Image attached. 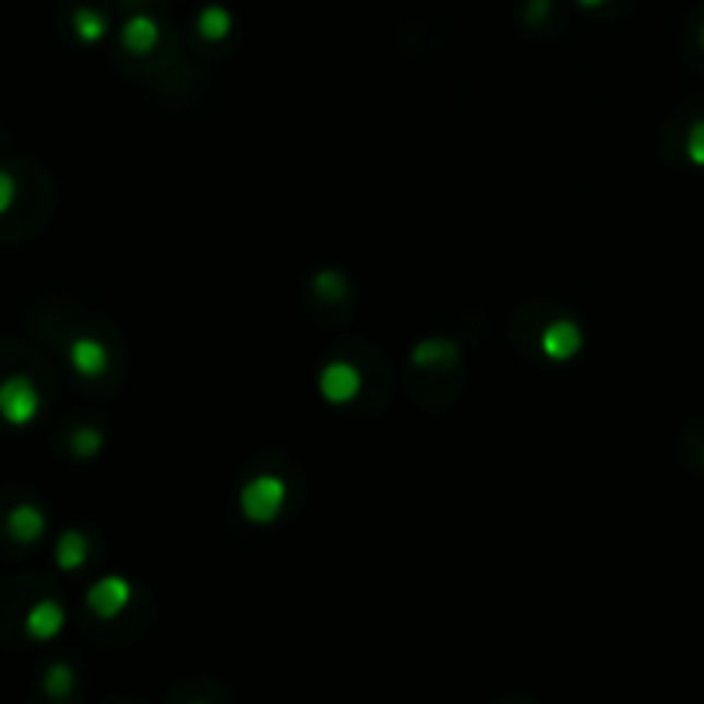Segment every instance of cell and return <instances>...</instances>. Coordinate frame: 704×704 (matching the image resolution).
I'll return each instance as SVG.
<instances>
[{
  "label": "cell",
  "mask_w": 704,
  "mask_h": 704,
  "mask_svg": "<svg viewBox=\"0 0 704 704\" xmlns=\"http://www.w3.org/2000/svg\"><path fill=\"white\" fill-rule=\"evenodd\" d=\"M73 28H76V35H80V41L97 45V41L107 35L110 21H107V14H100L97 8H80V11L73 14Z\"/></svg>",
  "instance_id": "14"
},
{
  "label": "cell",
  "mask_w": 704,
  "mask_h": 704,
  "mask_svg": "<svg viewBox=\"0 0 704 704\" xmlns=\"http://www.w3.org/2000/svg\"><path fill=\"white\" fill-rule=\"evenodd\" d=\"M131 605V581L121 574H107L97 584H90L86 592V608L97 619H117Z\"/></svg>",
  "instance_id": "4"
},
{
  "label": "cell",
  "mask_w": 704,
  "mask_h": 704,
  "mask_svg": "<svg viewBox=\"0 0 704 704\" xmlns=\"http://www.w3.org/2000/svg\"><path fill=\"white\" fill-rule=\"evenodd\" d=\"M158 38H162V28H158V21L148 17V14L128 17L124 28H121V45L131 56H148L158 45Z\"/></svg>",
  "instance_id": "9"
},
{
  "label": "cell",
  "mask_w": 704,
  "mask_h": 704,
  "mask_svg": "<svg viewBox=\"0 0 704 704\" xmlns=\"http://www.w3.org/2000/svg\"><path fill=\"white\" fill-rule=\"evenodd\" d=\"M14 200H17V179L8 169H0V217L14 206Z\"/></svg>",
  "instance_id": "18"
},
{
  "label": "cell",
  "mask_w": 704,
  "mask_h": 704,
  "mask_svg": "<svg viewBox=\"0 0 704 704\" xmlns=\"http://www.w3.org/2000/svg\"><path fill=\"white\" fill-rule=\"evenodd\" d=\"M41 409V395L32 379L25 374H11V379L0 382V419L8 427H28Z\"/></svg>",
  "instance_id": "2"
},
{
  "label": "cell",
  "mask_w": 704,
  "mask_h": 704,
  "mask_svg": "<svg viewBox=\"0 0 704 704\" xmlns=\"http://www.w3.org/2000/svg\"><path fill=\"white\" fill-rule=\"evenodd\" d=\"M320 395L331 406H347L361 395V371L350 361H331L320 368Z\"/></svg>",
  "instance_id": "5"
},
{
  "label": "cell",
  "mask_w": 704,
  "mask_h": 704,
  "mask_svg": "<svg viewBox=\"0 0 704 704\" xmlns=\"http://www.w3.org/2000/svg\"><path fill=\"white\" fill-rule=\"evenodd\" d=\"M684 155H688L691 166L704 169V117H701V121H694V124H691L688 141H684Z\"/></svg>",
  "instance_id": "17"
},
{
  "label": "cell",
  "mask_w": 704,
  "mask_h": 704,
  "mask_svg": "<svg viewBox=\"0 0 704 704\" xmlns=\"http://www.w3.org/2000/svg\"><path fill=\"white\" fill-rule=\"evenodd\" d=\"M69 448H73V454H76V457L90 461V457H97V454H100V448H104V433H100V430H93V427H80V430L73 433V440H69Z\"/></svg>",
  "instance_id": "16"
},
{
  "label": "cell",
  "mask_w": 704,
  "mask_h": 704,
  "mask_svg": "<svg viewBox=\"0 0 704 704\" xmlns=\"http://www.w3.org/2000/svg\"><path fill=\"white\" fill-rule=\"evenodd\" d=\"M186 704H210V701H186Z\"/></svg>",
  "instance_id": "22"
},
{
  "label": "cell",
  "mask_w": 704,
  "mask_h": 704,
  "mask_svg": "<svg viewBox=\"0 0 704 704\" xmlns=\"http://www.w3.org/2000/svg\"><path fill=\"white\" fill-rule=\"evenodd\" d=\"M550 8H553V0H529V4H526V21H529V25H539V21L550 17Z\"/></svg>",
  "instance_id": "19"
},
{
  "label": "cell",
  "mask_w": 704,
  "mask_h": 704,
  "mask_svg": "<svg viewBox=\"0 0 704 704\" xmlns=\"http://www.w3.org/2000/svg\"><path fill=\"white\" fill-rule=\"evenodd\" d=\"M581 8H588V11H595V8H601V4H608V0H577Z\"/></svg>",
  "instance_id": "20"
},
{
  "label": "cell",
  "mask_w": 704,
  "mask_h": 704,
  "mask_svg": "<svg viewBox=\"0 0 704 704\" xmlns=\"http://www.w3.org/2000/svg\"><path fill=\"white\" fill-rule=\"evenodd\" d=\"M62 625H65V608L56 598L35 601L28 608V616H25V632H28L32 640H38V643L56 640L59 632H62Z\"/></svg>",
  "instance_id": "6"
},
{
  "label": "cell",
  "mask_w": 704,
  "mask_h": 704,
  "mask_svg": "<svg viewBox=\"0 0 704 704\" xmlns=\"http://www.w3.org/2000/svg\"><path fill=\"white\" fill-rule=\"evenodd\" d=\"M86 553H90V544L80 529H65L56 544V563L62 571H80L86 563Z\"/></svg>",
  "instance_id": "12"
},
{
  "label": "cell",
  "mask_w": 704,
  "mask_h": 704,
  "mask_svg": "<svg viewBox=\"0 0 704 704\" xmlns=\"http://www.w3.org/2000/svg\"><path fill=\"white\" fill-rule=\"evenodd\" d=\"M286 502H289V488L282 478L275 475H254L244 481L241 496H238V505H241V515L251 523V526H272L282 512H286Z\"/></svg>",
  "instance_id": "1"
},
{
  "label": "cell",
  "mask_w": 704,
  "mask_h": 704,
  "mask_svg": "<svg viewBox=\"0 0 704 704\" xmlns=\"http://www.w3.org/2000/svg\"><path fill=\"white\" fill-rule=\"evenodd\" d=\"M69 365H73V371L83 374V379H100L110 365V355L97 337H76L69 344Z\"/></svg>",
  "instance_id": "7"
},
{
  "label": "cell",
  "mask_w": 704,
  "mask_h": 704,
  "mask_svg": "<svg viewBox=\"0 0 704 704\" xmlns=\"http://www.w3.org/2000/svg\"><path fill=\"white\" fill-rule=\"evenodd\" d=\"M461 358V350L454 341L448 337H427L413 347V365L416 368H443V365H454Z\"/></svg>",
  "instance_id": "10"
},
{
  "label": "cell",
  "mask_w": 704,
  "mask_h": 704,
  "mask_svg": "<svg viewBox=\"0 0 704 704\" xmlns=\"http://www.w3.org/2000/svg\"><path fill=\"white\" fill-rule=\"evenodd\" d=\"M697 38H701V49H704V25H701V35H697Z\"/></svg>",
  "instance_id": "21"
},
{
  "label": "cell",
  "mask_w": 704,
  "mask_h": 704,
  "mask_svg": "<svg viewBox=\"0 0 704 704\" xmlns=\"http://www.w3.org/2000/svg\"><path fill=\"white\" fill-rule=\"evenodd\" d=\"M539 350H544V358L553 361V365L574 361L581 350H584L581 323H574V320H553V323H547L544 334H539Z\"/></svg>",
  "instance_id": "3"
},
{
  "label": "cell",
  "mask_w": 704,
  "mask_h": 704,
  "mask_svg": "<svg viewBox=\"0 0 704 704\" xmlns=\"http://www.w3.org/2000/svg\"><path fill=\"white\" fill-rule=\"evenodd\" d=\"M8 533H11L14 544H21V547L38 544L41 533H45V512L38 505H32V502L14 505L8 512Z\"/></svg>",
  "instance_id": "8"
},
{
  "label": "cell",
  "mask_w": 704,
  "mask_h": 704,
  "mask_svg": "<svg viewBox=\"0 0 704 704\" xmlns=\"http://www.w3.org/2000/svg\"><path fill=\"white\" fill-rule=\"evenodd\" d=\"M73 688H76V673H73V667L62 664V660L52 664L41 677V691L49 694L52 701H65L69 694H73Z\"/></svg>",
  "instance_id": "13"
},
{
  "label": "cell",
  "mask_w": 704,
  "mask_h": 704,
  "mask_svg": "<svg viewBox=\"0 0 704 704\" xmlns=\"http://www.w3.org/2000/svg\"><path fill=\"white\" fill-rule=\"evenodd\" d=\"M313 293L320 296V299H344L347 296V278L337 272V269H323V272H317L313 275Z\"/></svg>",
  "instance_id": "15"
},
{
  "label": "cell",
  "mask_w": 704,
  "mask_h": 704,
  "mask_svg": "<svg viewBox=\"0 0 704 704\" xmlns=\"http://www.w3.org/2000/svg\"><path fill=\"white\" fill-rule=\"evenodd\" d=\"M196 32L203 41H224L230 32H234V17L227 8L220 4H206L200 14H196Z\"/></svg>",
  "instance_id": "11"
}]
</instances>
